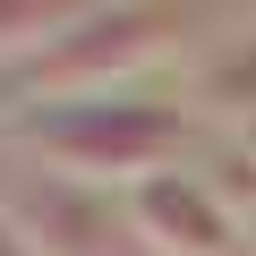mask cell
Listing matches in <instances>:
<instances>
[{"label":"cell","instance_id":"cell-4","mask_svg":"<svg viewBox=\"0 0 256 256\" xmlns=\"http://www.w3.org/2000/svg\"><path fill=\"white\" fill-rule=\"evenodd\" d=\"M26 214H34V230H60V239H52V256H128L120 222H111L94 196L60 188V180H43V188L26 196Z\"/></svg>","mask_w":256,"mask_h":256},{"label":"cell","instance_id":"cell-2","mask_svg":"<svg viewBox=\"0 0 256 256\" xmlns=\"http://www.w3.org/2000/svg\"><path fill=\"white\" fill-rule=\"evenodd\" d=\"M154 34H162V18H86L60 52H52V68H34V86L52 77V86H94L102 68H128V60H146L154 52Z\"/></svg>","mask_w":256,"mask_h":256},{"label":"cell","instance_id":"cell-6","mask_svg":"<svg viewBox=\"0 0 256 256\" xmlns=\"http://www.w3.org/2000/svg\"><path fill=\"white\" fill-rule=\"evenodd\" d=\"M222 188H230V196H239V188L256 196V154H239V162H222Z\"/></svg>","mask_w":256,"mask_h":256},{"label":"cell","instance_id":"cell-3","mask_svg":"<svg viewBox=\"0 0 256 256\" xmlns=\"http://www.w3.org/2000/svg\"><path fill=\"white\" fill-rule=\"evenodd\" d=\"M137 230H180L171 256H239L222 205H214L205 188H180V180H146V188H137Z\"/></svg>","mask_w":256,"mask_h":256},{"label":"cell","instance_id":"cell-1","mask_svg":"<svg viewBox=\"0 0 256 256\" xmlns=\"http://www.w3.org/2000/svg\"><path fill=\"white\" fill-rule=\"evenodd\" d=\"M171 137H180L171 120L128 111V102H120V111H102V102H68V120L34 128V146H52L68 171H102V162H111L120 180H128V171H154V154H162Z\"/></svg>","mask_w":256,"mask_h":256},{"label":"cell","instance_id":"cell-7","mask_svg":"<svg viewBox=\"0 0 256 256\" xmlns=\"http://www.w3.org/2000/svg\"><path fill=\"white\" fill-rule=\"evenodd\" d=\"M0 256H34V248H26V239H18V230H0Z\"/></svg>","mask_w":256,"mask_h":256},{"label":"cell","instance_id":"cell-5","mask_svg":"<svg viewBox=\"0 0 256 256\" xmlns=\"http://www.w3.org/2000/svg\"><path fill=\"white\" fill-rule=\"evenodd\" d=\"M205 94H222V111H256V60H248V52H230V60L205 77Z\"/></svg>","mask_w":256,"mask_h":256}]
</instances>
